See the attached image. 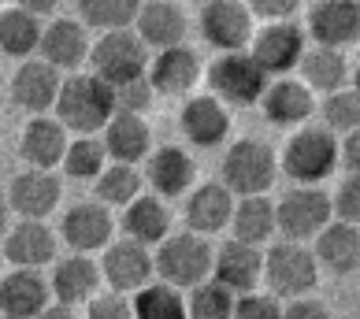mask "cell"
I'll return each mask as SVG.
<instances>
[{
	"label": "cell",
	"mask_w": 360,
	"mask_h": 319,
	"mask_svg": "<svg viewBox=\"0 0 360 319\" xmlns=\"http://www.w3.org/2000/svg\"><path fill=\"white\" fill-rule=\"evenodd\" d=\"M115 234V216L104 201H82L63 211L60 237L71 252H101Z\"/></svg>",
	"instance_id": "30bf717a"
},
{
	"label": "cell",
	"mask_w": 360,
	"mask_h": 319,
	"mask_svg": "<svg viewBox=\"0 0 360 319\" xmlns=\"http://www.w3.org/2000/svg\"><path fill=\"white\" fill-rule=\"evenodd\" d=\"M97 201H104L108 208H123L141 193V175L134 171V164H104V171L97 178Z\"/></svg>",
	"instance_id": "e575fe53"
},
{
	"label": "cell",
	"mask_w": 360,
	"mask_h": 319,
	"mask_svg": "<svg viewBox=\"0 0 360 319\" xmlns=\"http://www.w3.org/2000/svg\"><path fill=\"white\" fill-rule=\"evenodd\" d=\"M312 256L319 268H327L330 275H353L356 271V263H360V230H356V223H323L316 234V249H312Z\"/></svg>",
	"instance_id": "484cf974"
},
{
	"label": "cell",
	"mask_w": 360,
	"mask_h": 319,
	"mask_svg": "<svg viewBox=\"0 0 360 319\" xmlns=\"http://www.w3.org/2000/svg\"><path fill=\"white\" fill-rule=\"evenodd\" d=\"M297 67H301V82L312 93H330L349 82V63H345L342 48H327V45L304 48Z\"/></svg>",
	"instance_id": "4dcf8cb0"
},
{
	"label": "cell",
	"mask_w": 360,
	"mask_h": 319,
	"mask_svg": "<svg viewBox=\"0 0 360 319\" xmlns=\"http://www.w3.org/2000/svg\"><path fill=\"white\" fill-rule=\"evenodd\" d=\"M4 197H8V208L15 211L19 219H45L56 211L60 197H63V185L52 175V167H26L22 175L11 178Z\"/></svg>",
	"instance_id": "4fadbf2b"
},
{
	"label": "cell",
	"mask_w": 360,
	"mask_h": 319,
	"mask_svg": "<svg viewBox=\"0 0 360 319\" xmlns=\"http://www.w3.org/2000/svg\"><path fill=\"white\" fill-rule=\"evenodd\" d=\"M101 134L108 160H119V164H141L153 149V130L138 112H112V119L101 126Z\"/></svg>",
	"instance_id": "7402d4cb"
},
{
	"label": "cell",
	"mask_w": 360,
	"mask_h": 319,
	"mask_svg": "<svg viewBox=\"0 0 360 319\" xmlns=\"http://www.w3.org/2000/svg\"><path fill=\"white\" fill-rule=\"evenodd\" d=\"M145 78H149V86L160 97H186V93L201 82V60L186 45L160 48L156 60L145 67Z\"/></svg>",
	"instance_id": "e0dca14e"
},
{
	"label": "cell",
	"mask_w": 360,
	"mask_h": 319,
	"mask_svg": "<svg viewBox=\"0 0 360 319\" xmlns=\"http://www.w3.org/2000/svg\"><path fill=\"white\" fill-rule=\"evenodd\" d=\"M153 275H160L164 282L179 286V289H190L193 282L212 275V245L205 234L197 230H179V234H167L156 242L153 252Z\"/></svg>",
	"instance_id": "3957f363"
},
{
	"label": "cell",
	"mask_w": 360,
	"mask_h": 319,
	"mask_svg": "<svg viewBox=\"0 0 360 319\" xmlns=\"http://www.w3.org/2000/svg\"><path fill=\"white\" fill-rule=\"evenodd\" d=\"M283 315H297V319H323L330 315L323 301H316L312 294H297V297H286L283 304Z\"/></svg>",
	"instance_id": "f6af8a7d"
},
{
	"label": "cell",
	"mask_w": 360,
	"mask_h": 319,
	"mask_svg": "<svg viewBox=\"0 0 360 319\" xmlns=\"http://www.w3.org/2000/svg\"><path fill=\"white\" fill-rule=\"evenodd\" d=\"M60 71L45 60H22V67L11 74V100L19 108L41 115L56 104V93H60Z\"/></svg>",
	"instance_id": "d4e9b609"
},
{
	"label": "cell",
	"mask_w": 360,
	"mask_h": 319,
	"mask_svg": "<svg viewBox=\"0 0 360 319\" xmlns=\"http://www.w3.org/2000/svg\"><path fill=\"white\" fill-rule=\"evenodd\" d=\"M130 312L141 319H182L186 315V297L179 286L171 282H141L138 289H130Z\"/></svg>",
	"instance_id": "836d02e7"
},
{
	"label": "cell",
	"mask_w": 360,
	"mask_h": 319,
	"mask_svg": "<svg viewBox=\"0 0 360 319\" xmlns=\"http://www.w3.org/2000/svg\"><path fill=\"white\" fill-rule=\"evenodd\" d=\"M223 185L234 197H249V193H268L271 182L278 175V156L268 141L257 138H242L234 141L223 156Z\"/></svg>",
	"instance_id": "277c9868"
},
{
	"label": "cell",
	"mask_w": 360,
	"mask_h": 319,
	"mask_svg": "<svg viewBox=\"0 0 360 319\" xmlns=\"http://www.w3.org/2000/svg\"><path fill=\"white\" fill-rule=\"evenodd\" d=\"M52 289L41 268H11L8 275H0V315L11 319H34L49 312Z\"/></svg>",
	"instance_id": "5bb4252c"
},
{
	"label": "cell",
	"mask_w": 360,
	"mask_h": 319,
	"mask_svg": "<svg viewBox=\"0 0 360 319\" xmlns=\"http://www.w3.org/2000/svg\"><path fill=\"white\" fill-rule=\"evenodd\" d=\"M141 0H78V11H82L86 26H97V30H123V26H134Z\"/></svg>",
	"instance_id": "74e56055"
},
{
	"label": "cell",
	"mask_w": 360,
	"mask_h": 319,
	"mask_svg": "<svg viewBox=\"0 0 360 319\" xmlns=\"http://www.w3.org/2000/svg\"><path fill=\"white\" fill-rule=\"evenodd\" d=\"M115 97L112 86L97 74H75L60 82L56 93V119L75 134H97V130L112 119Z\"/></svg>",
	"instance_id": "6da1fadb"
},
{
	"label": "cell",
	"mask_w": 360,
	"mask_h": 319,
	"mask_svg": "<svg viewBox=\"0 0 360 319\" xmlns=\"http://www.w3.org/2000/svg\"><path fill=\"white\" fill-rule=\"evenodd\" d=\"M264 275H268L271 294L278 297H297V294H312L316 278H319V263L312 256V249H304V242H275L264 252Z\"/></svg>",
	"instance_id": "52a82bcc"
},
{
	"label": "cell",
	"mask_w": 360,
	"mask_h": 319,
	"mask_svg": "<svg viewBox=\"0 0 360 319\" xmlns=\"http://www.w3.org/2000/svg\"><path fill=\"white\" fill-rule=\"evenodd\" d=\"M309 37L327 48L356 45L360 37V4L356 0H316L309 11Z\"/></svg>",
	"instance_id": "9a60e30c"
},
{
	"label": "cell",
	"mask_w": 360,
	"mask_h": 319,
	"mask_svg": "<svg viewBox=\"0 0 360 319\" xmlns=\"http://www.w3.org/2000/svg\"><path fill=\"white\" fill-rule=\"evenodd\" d=\"M245 8L252 11V19H293L301 8V0H245Z\"/></svg>",
	"instance_id": "ee69618b"
},
{
	"label": "cell",
	"mask_w": 360,
	"mask_h": 319,
	"mask_svg": "<svg viewBox=\"0 0 360 319\" xmlns=\"http://www.w3.org/2000/svg\"><path fill=\"white\" fill-rule=\"evenodd\" d=\"M179 123H182V134L190 138L197 149H216V145H223V138L231 134V112H226V104L216 93H208V97H190Z\"/></svg>",
	"instance_id": "603a6c76"
},
{
	"label": "cell",
	"mask_w": 360,
	"mask_h": 319,
	"mask_svg": "<svg viewBox=\"0 0 360 319\" xmlns=\"http://www.w3.org/2000/svg\"><path fill=\"white\" fill-rule=\"evenodd\" d=\"M56 4H60V0H19V8L34 11L37 19H41V15H52V11H56Z\"/></svg>",
	"instance_id": "bcb514c9"
},
{
	"label": "cell",
	"mask_w": 360,
	"mask_h": 319,
	"mask_svg": "<svg viewBox=\"0 0 360 319\" xmlns=\"http://www.w3.org/2000/svg\"><path fill=\"white\" fill-rule=\"evenodd\" d=\"M226 227L234 230L238 242L264 245L275 234V204L264 193H249L231 208V223H226Z\"/></svg>",
	"instance_id": "1f68e13d"
},
{
	"label": "cell",
	"mask_w": 360,
	"mask_h": 319,
	"mask_svg": "<svg viewBox=\"0 0 360 319\" xmlns=\"http://www.w3.org/2000/svg\"><path fill=\"white\" fill-rule=\"evenodd\" d=\"M323 123L330 134H349V130L360 126V97H356V89L349 86H342V89H330L323 93Z\"/></svg>",
	"instance_id": "f35d334b"
},
{
	"label": "cell",
	"mask_w": 360,
	"mask_h": 319,
	"mask_svg": "<svg viewBox=\"0 0 360 319\" xmlns=\"http://www.w3.org/2000/svg\"><path fill=\"white\" fill-rule=\"evenodd\" d=\"M338 164H342L338 138L327 126H304V123L293 130V138L283 149V160H278V167L297 185H319L323 178L335 175Z\"/></svg>",
	"instance_id": "7a4b0ae2"
},
{
	"label": "cell",
	"mask_w": 360,
	"mask_h": 319,
	"mask_svg": "<svg viewBox=\"0 0 360 319\" xmlns=\"http://www.w3.org/2000/svg\"><path fill=\"white\" fill-rule=\"evenodd\" d=\"M212 278H219L223 286L234 289V294L260 286V278H264L260 245H249V242L231 237V242H223L219 249H212Z\"/></svg>",
	"instance_id": "ffe728a7"
},
{
	"label": "cell",
	"mask_w": 360,
	"mask_h": 319,
	"mask_svg": "<svg viewBox=\"0 0 360 319\" xmlns=\"http://www.w3.org/2000/svg\"><path fill=\"white\" fill-rule=\"evenodd\" d=\"M37 41H41V22H37L34 11L19 4L0 11V52L4 56L26 60L30 52H37Z\"/></svg>",
	"instance_id": "d6a6232c"
},
{
	"label": "cell",
	"mask_w": 360,
	"mask_h": 319,
	"mask_svg": "<svg viewBox=\"0 0 360 319\" xmlns=\"http://www.w3.org/2000/svg\"><path fill=\"white\" fill-rule=\"evenodd\" d=\"M330 219V197L319 185H293L275 204V230L290 242H309Z\"/></svg>",
	"instance_id": "9c48e42d"
},
{
	"label": "cell",
	"mask_w": 360,
	"mask_h": 319,
	"mask_svg": "<svg viewBox=\"0 0 360 319\" xmlns=\"http://www.w3.org/2000/svg\"><path fill=\"white\" fill-rule=\"evenodd\" d=\"M112 97H115V112H138L141 115L153 104L156 89L149 86L145 74H138V78H130V82H123V86H112Z\"/></svg>",
	"instance_id": "60d3db41"
},
{
	"label": "cell",
	"mask_w": 360,
	"mask_h": 319,
	"mask_svg": "<svg viewBox=\"0 0 360 319\" xmlns=\"http://www.w3.org/2000/svg\"><path fill=\"white\" fill-rule=\"evenodd\" d=\"M123 234L134 237L141 245H156L160 237L171 234V211L164 204V197H134L130 204H123Z\"/></svg>",
	"instance_id": "f546056e"
},
{
	"label": "cell",
	"mask_w": 360,
	"mask_h": 319,
	"mask_svg": "<svg viewBox=\"0 0 360 319\" xmlns=\"http://www.w3.org/2000/svg\"><path fill=\"white\" fill-rule=\"evenodd\" d=\"M145 175H149V185L156 197H182L193 185L197 164L179 145H164V149L145 156Z\"/></svg>",
	"instance_id": "4316f807"
},
{
	"label": "cell",
	"mask_w": 360,
	"mask_h": 319,
	"mask_svg": "<svg viewBox=\"0 0 360 319\" xmlns=\"http://www.w3.org/2000/svg\"><path fill=\"white\" fill-rule=\"evenodd\" d=\"M330 219H342V223H360V178L356 171L342 178V185L330 197Z\"/></svg>",
	"instance_id": "b9f144b4"
},
{
	"label": "cell",
	"mask_w": 360,
	"mask_h": 319,
	"mask_svg": "<svg viewBox=\"0 0 360 319\" xmlns=\"http://www.w3.org/2000/svg\"><path fill=\"white\" fill-rule=\"evenodd\" d=\"M11 268H45L56 260V234L45 227V219H19L4 230V249H0Z\"/></svg>",
	"instance_id": "ac0fdd59"
},
{
	"label": "cell",
	"mask_w": 360,
	"mask_h": 319,
	"mask_svg": "<svg viewBox=\"0 0 360 319\" xmlns=\"http://www.w3.org/2000/svg\"><path fill=\"white\" fill-rule=\"evenodd\" d=\"M231 315H242V319H278L283 315V297L271 294V289H242V294H234V308Z\"/></svg>",
	"instance_id": "ab89813d"
},
{
	"label": "cell",
	"mask_w": 360,
	"mask_h": 319,
	"mask_svg": "<svg viewBox=\"0 0 360 319\" xmlns=\"http://www.w3.org/2000/svg\"><path fill=\"white\" fill-rule=\"evenodd\" d=\"M234 308V289L223 286L219 278H201V282L190 286V297H186V312L197 319H223Z\"/></svg>",
	"instance_id": "8d00e7d4"
},
{
	"label": "cell",
	"mask_w": 360,
	"mask_h": 319,
	"mask_svg": "<svg viewBox=\"0 0 360 319\" xmlns=\"http://www.w3.org/2000/svg\"><path fill=\"white\" fill-rule=\"evenodd\" d=\"M271 74H264V67L249 56L245 48L238 52H219V60L208 67V82L212 93L223 100V104H238V108H249V104L260 100L264 86H268Z\"/></svg>",
	"instance_id": "8992f818"
},
{
	"label": "cell",
	"mask_w": 360,
	"mask_h": 319,
	"mask_svg": "<svg viewBox=\"0 0 360 319\" xmlns=\"http://www.w3.org/2000/svg\"><path fill=\"white\" fill-rule=\"evenodd\" d=\"M86 312L93 319H127L134 315L130 312V294H123V289H97L89 301H86Z\"/></svg>",
	"instance_id": "7bdbcfd3"
},
{
	"label": "cell",
	"mask_w": 360,
	"mask_h": 319,
	"mask_svg": "<svg viewBox=\"0 0 360 319\" xmlns=\"http://www.w3.org/2000/svg\"><path fill=\"white\" fill-rule=\"evenodd\" d=\"M63 149H68V126L60 119H49L45 112L34 115L19 138V156L30 167H60Z\"/></svg>",
	"instance_id": "f1b7e54d"
},
{
	"label": "cell",
	"mask_w": 360,
	"mask_h": 319,
	"mask_svg": "<svg viewBox=\"0 0 360 319\" xmlns=\"http://www.w3.org/2000/svg\"><path fill=\"white\" fill-rule=\"evenodd\" d=\"M52 278H49V289L63 308H75V304H86L93 294L101 289V263L89 256V252H75V256H63V260H52Z\"/></svg>",
	"instance_id": "d6986e66"
},
{
	"label": "cell",
	"mask_w": 360,
	"mask_h": 319,
	"mask_svg": "<svg viewBox=\"0 0 360 319\" xmlns=\"http://www.w3.org/2000/svg\"><path fill=\"white\" fill-rule=\"evenodd\" d=\"M186 30V11L179 8V0H141L138 15H134V34L149 48H171L182 45Z\"/></svg>",
	"instance_id": "44dd1931"
},
{
	"label": "cell",
	"mask_w": 360,
	"mask_h": 319,
	"mask_svg": "<svg viewBox=\"0 0 360 319\" xmlns=\"http://www.w3.org/2000/svg\"><path fill=\"white\" fill-rule=\"evenodd\" d=\"M0 260H4V256H0Z\"/></svg>",
	"instance_id": "c3c4849f"
},
{
	"label": "cell",
	"mask_w": 360,
	"mask_h": 319,
	"mask_svg": "<svg viewBox=\"0 0 360 319\" xmlns=\"http://www.w3.org/2000/svg\"><path fill=\"white\" fill-rule=\"evenodd\" d=\"M304 48H309V34L293 19L264 22L260 30H252L249 45H245V52L264 67V74H290L297 67Z\"/></svg>",
	"instance_id": "ba28073f"
},
{
	"label": "cell",
	"mask_w": 360,
	"mask_h": 319,
	"mask_svg": "<svg viewBox=\"0 0 360 319\" xmlns=\"http://www.w3.org/2000/svg\"><path fill=\"white\" fill-rule=\"evenodd\" d=\"M260 112L271 126H283V130H293L301 123H309L312 112H316V93L301 82V78H283L278 74L275 82L268 78V86L260 93Z\"/></svg>",
	"instance_id": "7c38bea8"
},
{
	"label": "cell",
	"mask_w": 360,
	"mask_h": 319,
	"mask_svg": "<svg viewBox=\"0 0 360 319\" xmlns=\"http://www.w3.org/2000/svg\"><path fill=\"white\" fill-rule=\"evenodd\" d=\"M8 211H11L8 208V197L0 193V237H4V230H8Z\"/></svg>",
	"instance_id": "7dc6e473"
},
{
	"label": "cell",
	"mask_w": 360,
	"mask_h": 319,
	"mask_svg": "<svg viewBox=\"0 0 360 319\" xmlns=\"http://www.w3.org/2000/svg\"><path fill=\"white\" fill-rule=\"evenodd\" d=\"M252 11L242 0H208L201 8V37L219 52H238L252 37Z\"/></svg>",
	"instance_id": "8fae6325"
},
{
	"label": "cell",
	"mask_w": 360,
	"mask_h": 319,
	"mask_svg": "<svg viewBox=\"0 0 360 319\" xmlns=\"http://www.w3.org/2000/svg\"><path fill=\"white\" fill-rule=\"evenodd\" d=\"M186 227L197 234H219L231 223V208H234V193L223 182H205V185H190L186 190Z\"/></svg>",
	"instance_id": "cb8c5ba5"
},
{
	"label": "cell",
	"mask_w": 360,
	"mask_h": 319,
	"mask_svg": "<svg viewBox=\"0 0 360 319\" xmlns=\"http://www.w3.org/2000/svg\"><path fill=\"white\" fill-rule=\"evenodd\" d=\"M101 278L112 289H138L141 282L153 278V252L149 245L134 242V237H123V242H108L104 245V260H101Z\"/></svg>",
	"instance_id": "2e32d148"
},
{
	"label": "cell",
	"mask_w": 360,
	"mask_h": 319,
	"mask_svg": "<svg viewBox=\"0 0 360 319\" xmlns=\"http://www.w3.org/2000/svg\"><path fill=\"white\" fill-rule=\"evenodd\" d=\"M104 164H108V149H104V141L93 138V134H82V138L68 141L63 160H60V167L68 171L71 178H97L104 171Z\"/></svg>",
	"instance_id": "d590c367"
},
{
	"label": "cell",
	"mask_w": 360,
	"mask_h": 319,
	"mask_svg": "<svg viewBox=\"0 0 360 319\" xmlns=\"http://www.w3.org/2000/svg\"><path fill=\"white\" fill-rule=\"evenodd\" d=\"M89 60H93V74L104 78L108 86H123L130 78L145 74L149 67V48L145 41L123 26V30H104L97 45H89Z\"/></svg>",
	"instance_id": "5b68a950"
},
{
	"label": "cell",
	"mask_w": 360,
	"mask_h": 319,
	"mask_svg": "<svg viewBox=\"0 0 360 319\" xmlns=\"http://www.w3.org/2000/svg\"><path fill=\"white\" fill-rule=\"evenodd\" d=\"M41 60L52 63L56 71H75L78 63L89 56V41H86V26L75 19H52L41 26V41H37Z\"/></svg>",
	"instance_id": "83f0119b"
}]
</instances>
